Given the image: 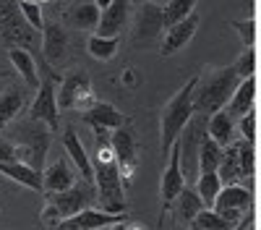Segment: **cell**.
I'll return each mask as SVG.
<instances>
[{
  "label": "cell",
  "instance_id": "cell-7",
  "mask_svg": "<svg viewBox=\"0 0 261 230\" xmlns=\"http://www.w3.org/2000/svg\"><path fill=\"white\" fill-rule=\"evenodd\" d=\"M206 136V115L193 113L188 118V123L183 125L178 141V149H180V170H183V181H196L199 175V149H201V141Z\"/></svg>",
  "mask_w": 261,
  "mask_h": 230
},
{
  "label": "cell",
  "instance_id": "cell-19",
  "mask_svg": "<svg viewBox=\"0 0 261 230\" xmlns=\"http://www.w3.org/2000/svg\"><path fill=\"white\" fill-rule=\"evenodd\" d=\"M63 149L68 155V162H73V170H79L84 181H92V160H89V152L84 149L73 123H68L63 131Z\"/></svg>",
  "mask_w": 261,
  "mask_h": 230
},
{
  "label": "cell",
  "instance_id": "cell-36",
  "mask_svg": "<svg viewBox=\"0 0 261 230\" xmlns=\"http://www.w3.org/2000/svg\"><path fill=\"white\" fill-rule=\"evenodd\" d=\"M235 129H241V136L253 144L256 141V113L248 110L246 115H241V118L235 120Z\"/></svg>",
  "mask_w": 261,
  "mask_h": 230
},
{
  "label": "cell",
  "instance_id": "cell-41",
  "mask_svg": "<svg viewBox=\"0 0 261 230\" xmlns=\"http://www.w3.org/2000/svg\"><path fill=\"white\" fill-rule=\"evenodd\" d=\"M92 3H94V6L99 8V11H105L107 6H110V3H113V0H92Z\"/></svg>",
  "mask_w": 261,
  "mask_h": 230
},
{
  "label": "cell",
  "instance_id": "cell-9",
  "mask_svg": "<svg viewBox=\"0 0 261 230\" xmlns=\"http://www.w3.org/2000/svg\"><path fill=\"white\" fill-rule=\"evenodd\" d=\"M107 144L115 155V162H118V170H120V178H123V186L128 188L134 183V175H136V162H139V139H136V131L130 125H120V129H113L107 134Z\"/></svg>",
  "mask_w": 261,
  "mask_h": 230
},
{
  "label": "cell",
  "instance_id": "cell-15",
  "mask_svg": "<svg viewBox=\"0 0 261 230\" xmlns=\"http://www.w3.org/2000/svg\"><path fill=\"white\" fill-rule=\"evenodd\" d=\"M196 29H199V13H191V16H186L183 21H178V24H172V27H167L165 29V34H162V45H160V53L167 58V55H172V53H178V50H183L188 42L193 39V34H196Z\"/></svg>",
  "mask_w": 261,
  "mask_h": 230
},
{
  "label": "cell",
  "instance_id": "cell-38",
  "mask_svg": "<svg viewBox=\"0 0 261 230\" xmlns=\"http://www.w3.org/2000/svg\"><path fill=\"white\" fill-rule=\"evenodd\" d=\"M232 29H238L241 39L246 42L248 47H253V42H256V21H253V18H246V21H232Z\"/></svg>",
  "mask_w": 261,
  "mask_h": 230
},
{
  "label": "cell",
  "instance_id": "cell-37",
  "mask_svg": "<svg viewBox=\"0 0 261 230\" xmlns=\"http://www.w3.org/2000/svg\"><path fill=\"white\" fill-rule=\"evenodd\" d=\"M235 71H238V76H241V79H246V76H253V73H256V53H253V47H248L241 58H238Z\"/></svg>",
  "mask_w": 261,
  "mask_h": 230
},
{
  "label": "cell",
  "instance_id": "cell-30",
  "mask_svg": "<svg viewBox=\"0 0 261 230\" xmlns=\"http://www.w3.org/2000/svg\"><path fill=\"white\" fill-rule=\"evenodd\" d=\"M220 188H222V181L217 173H201V175H196V194H199L201 204L212 209L217 194H220Z\"/></svg>",
  "mask_w": 261,
  "mask_h": 230
},
{
  "label": "cell",
  "instance_id": "cell-32",
  "mask_svg": "<svg viewBox=\"0 0 261 230\" xmlns=\"http://www.w3.org/2000/svg\"><path fill=\"white\" fill-rule=\"evenodd\" d=\"M196 11V0H170V3L162 8V24L165 29L183 21L186 16H191Z\"/></svg>",
  "mask_w": 261,
  "mask_h": 230
},
{
  "label": "cell",
  "instance_id": "cell-2",
  "mask_svg": "<svg viewBox=\"0 0 261 230\" xmlns=\"http://www.w3.org/2000/svg\"><path fill=\"white\" fill-rule=\"evenodd\" d=\"M241 84V76H238L235 66H225V68H214L209 73H204L201 79H196L193 87V113L199 115H212L217 110H222L230 94L235 92V87Z\"/></svg>",
  "mask_w": 261,
  "mask_h": 230
},
{
  "label": "cell",
  "instance_id": "cell-29",
  "mask_svg": "<svg viewBox=\"0 0 261 230\" xmlns=\"http://www.w3.org/2000/svg\"><path fill=\"white\" fill-rule=\"evenodd\" d=\"M118 47H120V39L118 37H99V34H92L89 42H86V50H89L92 58L97 60H110L118 55Z\"/></svg>",
  "mask_w": 261,
  "mask_h": 230
},
{
  "label": "cell",
  "instance_id": "cell-31",
  "mask_svg": "<svg viewBox=\"0 0 261 230\" xmlns=\"http://www.w3.org/2000/svg\"><path fill=\"white\" fill-rule=\"evenodd\" d=\"M21 108H24V94L11 89L6 92L3 97H0V129H6V125H11V120L21 113Z\"/></svg>",
  "mask_w": 261,
  "mask_h": 230
},
{
  "label": "cell",
  "instance_id": "cell-39",
  "mask_svg": "<svg viewBox=\"0 0 261 230\" xmlns=\"http://www.w3.org/2000/svg\"><path fill=\"white\" fill-rule=\"evenodd\" d=\"M16 144L8 139H0V162H16Z\"/></svg>",
  "mask_w": 261,
  "mask_h": 230
},
{
  "label": "cell",
  "instance_id": "cell-25",
  "mask_svg": "<svg viewBox=\"0 0 261 230\" xmlns=\"http://www.w3.org/2000/svg\"><path fill=\"white\" fill-rule=\"evenodd\" d=\"M206 136L214 139L220 146H227L235 141V118H230L225 110H217L206 115Z\"/></svg>",
  "mask_w": 261,
  "mask_h": 230
},
{
  "label": "cell",
  "instance_id": "cell-21",
  "mask_svg": "<svg viewBox=\"0 0 261 230\" xmlns=\"http://www.w3.org/2000/svg\"><path fill=\"white\" fill-rule=\"evenodd\" d=\"M253 102H256V76H246L235 87V92L230 94V99H227V105H225L222 110L230 118L238 120L241 115H246L248 110H253Z\"/></svg>",
  "mask_w": 261,
  "mask_h": 230
},
{
  "label": "cell",
  "instance_id": "cell-43",
  "mask_svg": "<svg viewBox=\"0 0 261 230\" xmlns=\"http://www.w3.org/2000/svg\"><path fill=\"white\" fill-rule=\"evenodd\" d=\"M188 227H191V230H206V227H199V225H193V222H191Z\"/></svg>",
  "mask_w": 261,
  "mask_h": 230
},
{
  "label": "cell",
  "instance_id": "cell-28",
  "mask_svg": "<svg viewBox=\"0 0 261 230\" xmlns=\"http://www.w3.org/2000/svg\"><path fill=\"white\" fill-rule=\"evenodd\" d=\"M222 149L214 139L204 136L201 141V149H199V173H217V167L222 162Z\"/></svg>",
  "mask_w": 261,
  "mask_h": 230
},
{
  "label": "cell",
  "instance_id": "cell-11",
  "mask_svg": "<svg viewBox=\"0 0 261 230\" xmlns=\"http://www.w3.org/2000/svg\"><path fill=\"white\" fill-rule=\"evenodd\" d=\"M251 204H253V196H251L248 188H243L241 183H230V186L220 188V194H217L212 209H214V212H220L230 225H238L248 215Z\"/></svg>",
  "mask_w": 261,
  "mask_h": 230
},
{
  "label": "cell",
  "instance_id": "cell-34",
  "mask_svg": "<svg viewBox=\"0 0 261 230\" xmlns=\"http://www.w3.org/2000/svg\"><path fill=\"white\" fill-rule=\"evenodd\" d=\"M18 13L34 32H42V27H45V16H42L39 3H34V0H18Z\"/></svg>",
  "mask_w": 261,
  "mask_h": 230
},
{
  "label": "cell",
  "instance_id": "cell-1",
  "mask_svg": "<svg viewBox=\"0 0 261 230\" xmlns=\"http://www.w3.org/2000/svg\"><path fill=\"white\" fill-rule=\"evenodd\" d=\"M97 134V149L92 160V181H94V191H97V201L102 212L110 215H123L125 212V186L118 170L115 155L107 144V134L105 129H94Z\"/></svg>",
  "mask_w": 261,
  "mask_h": 230
},
{
  "label": "cell",
  "instance_id": "cell-42",
  "mask_svg": "<svg viewBox=\"0 0 261 230\" xmlns=\"http://www.w3.org/2000/svg\"><path fill=\"white\" fill-rule=\"evenodd\" d=\"M130 3H136V6H141V3H151V0H130Z\"/></svg>",
  "mask_w": 261,
  "mask_h": 230
},
{
  "label": "cell",
  "instance_id": "cell-14",
  "mask_svg": "<svg viewBox=\"0 0 261 230\" xmlns=\"http://www.w3.org/2000/svg\"><path fill=\"white\" fill-rule=\"evenodd\" d=\"M167 157V167L162 173V183H160V194H162V201H165V209L172 204L183 188H186V181H183V170H180V149H178V141L170 146V152L165 155Z\"/></svg>",
  "mask_w": 261,
  "mask_h": 230
},
{
  "label": "cell",
  "instance_id": "cell-16",
  "mask_svg": "<svg viewBox=\"0 0 261 230\" xmlns=\"http://www.w3.org/2000/svg\"><path fill=\"white\" fill-rule=\"evenodd\" d=\"M73 183H76V170L68 162V157H58V160H53V165L42 167V191L58 194V191L71 188Z\"/></svg>",
  "mask_w": 261,
  "mask_h": 230
},
{
  "label": "cell",
  "instance_id": "cell-33",
  "mask_svg": "<svg viewBox=\"0 0 261 230\" xmlns=\"http://www.w3.org/2000/svg\"><path fill=\"white\" fill-rule=\"evenodd\" d=\"M193 225L206 227V230H230V227H235V225H230L220 212H214V209H209V207H204L201 212L193 217Z\"/></svg>",
  "mask_w": 261,
  "mask_h": 230
},
{
  "label": "cell",
  "instance_id": "cell-35",
  "mask_svg": "<svg viewBox=\"0 0 261 230\" xmlns=\"http://www.w3.org/2000/svg\"><path fill=\"white\" fill-rule=\"evenodd\" d=\"M235 149H238V162H241L243 178L253 175V144L243 139V141H235Z\"/></svg>",
  "mask_w": 261,
  "mask_h": 230
},
{
  "label": "cell",
  "instance_id": "cell-40",
  "mask_svg": "<svg viewBox=\"0 0 261 230\" xmlns=\"http://www.w3.org/2000/svg\"><path fill=\"white\" fill-rule=\"evenodd\" d=\"M248 227H251V217H248V215H246V217H243V220H241V222H238V225H235V227H230V230H248Z\"/></svg>",
  "mask_w": 261,
  "mask_h": 230
},
{
  "label": "cell",
  "instance_id": "cell-27",
  "mask_svg": "<svg viewBox=\"0 0 261 230\" xmlns=\"http://www.w3.org/2000/svg\"><path fill=\"white\" fill-rule=\"evenodd\" d=\"M217 175H220L222 186H230V183H238L243 178V170H241V162H238V149H235V141L227 144L222 149V162L217 167Z\"/></svg>",
  "mask_w": 261,
  "mask_h": 230
},
{
  "label": "cell",
  "instance_id": "cell-13",
  "mask_svg": "<svg viewBox=\"0 0 261 230\" xmlns=\"http://www.w3.org/2000/svg\"><path fill=\"white\" fill-rule=\"evenodd\" d=\"M123 220H125L123 215H110V212H102V209H92L89 207V209H81L79 215L58 222L53 230H102V227L118 225Z\"/></svg>",
  "mask_w": 261,
  "mask_h": 230
},
{
  "label": "cell",
  "instance_id": "cell-17",
  "mask_svg": "<svg viewBox=\"0 0 261 230\" xmlns=\"http://www.w3.org/2000/svg\"><path fill=\"white\" fill-rule=\"evenodd\" d=\"M42 58H45L47 66H55L65 58V50H68V34L60 24L50 21V24L42 27Z\"/></svg>",
  "mask_w": 261,
  "mask_h": 230
},
{
  "label": "cell",
  "instance_id": "cell-6",
  "mask_svg": "<svg viewBox=\"0 0 261 230\" xmlns=\"http://www.w3.org/2000/svg\"><path fill=\"white\" fill-rule=\"evenodd\" d=\"M0 37L8 47H37L42 37L18 13V0H0Z\"/></svg>",
  "mask_w": 261,
  "mask_h": 230
},
{
  "label": "cell",
  "instance_id": "cell-22",
  "mask_svg": "<svg viewBox=\"0 0 261 230\" xmlns=\"http://www.w3.org/2000/svg\"><path fill=\"white\" fill-rule=\"evenodd\" d=\"M167 209H172V220H175L178 227H188V225L193 222V217L204 209V204H201L199 194H196L193 188L186 186L183 191L172 199V204H170Z\"/></svg>",
  "mask_w": 261,
  "mask_h": 230
},
{
  "label": "cell",
  "instance_id": "cell-12",
  "mask_svg": "<svg viewBox=\"0 0 261 230\" xmlns=\"http://www.w3.org/2000/svg\"><path fill=\"white\" fill-rule=\"evenodd\" d=\"M165 34V24H162V8L154 3H141L136 24H134V45L139 47H149Z\"/></svg>",
  "mask_w": 261,
  "mask_h": 230
},
{
  "label": "cell",
  "instance_id": "cell-24",
  "mask_svg": "<svg viewBox=\"0 0 261 230\" xmlns=\"http://www.w3.org/2000/svg\"><path fill=\"white\" fill-rule=\"evenodd\" d=\"M0 175L27 186V188H32V191H42V173L34 170V167L27 165V162H18V160L16 162H0Z\"/></svg>",
  "mask_w": 261,
  "mask_h": 230
},
{
  "label": "cell",
  "instance_id": "cell-4",
  "mask_svg": "<svg viewBox=\"0 0 261 230\" xmlns=\"http://www.w3.org/2000/svg\"><path fill=\"white\" fill-rule=\"evenodd\" d=\"M196 79L199 76H193L183 84V89L172 97L167 105H165V110L160 115V136H162V155L170 152V146L175 144V139L180 136L183 131V125L188 123V118L193 115V105H191V97H193V87H196Z\"/></svg>",
  "mask_w": 261,
  "mask_h": 230
},
{
  "label": "cell",
  "instance_id": "cell-26",
  "mask_svg": "<svg viewBox=\"0 0 261 230\" xmlns=\"http://www.w3.org/2000/svg\"><path fill=\"white\" fill-rule=\"evenodd\" d=\"M8 58L16 66V71L21 73V79H24L32 89H37L39 87V71H37V60L32 58V53L21 50V47H8Z\"/></svg>",
  "mask_w": 261,
  "mask_h": 230
},
{
  "label": "cell",
  "instance_id": "cell-8",
  "mask_svg": "<svg viewBox=\"0 0 261 230\" xmlns=\"http://www.w3.org/2000/svg\"><path fill=\"white\" fill-rule=\"evenodd\" d=\"M39 71V87H37V97L29 108V118L32 120H39L42 125H47L50 131L58 129V97H55V84H60V76L50 71L47 63H42V68L37 66Z\"/></svg>",
  "mask_w": 261,
  "mask_h": 230
},
{
  "label": "cell",
  "instance_id": "cell-20",
  "mask_svg": "<svg viewBox=\"0 0 261 230\" xmlns=\"http://www.w3.org/2000/svg\"><path fill=\"white\" fill-rule=\"evenodd\" d=\"M128 8H130V0H113L105 11H99V24L94 32L99 37H118L128 21Z\"/></svg>",
  "mask_w": 261,
  "mask_h": 230
},
{
  "label": "cell",
  "instance_id": "cell-23",
  "mask_svg": "<svg viewBox=\"0 0 261 230\" xmlns=\"http://www.w3.org/2000/svg\"><path fill=\"white\" fill-rule=\"evenodd\" d=\"M63 18H65V24H68L71 29L92 32L99 24V8L92 3V0H81V3H76V6H71L68 11H65Z\"/></svg>",
  "mask_w": 261,
  "mask_h": 230
},
{
  "label": "cell",
  "instance_id": "cell-10",
  "mask_svg": "<svg viewBox=\"0 0 261 230\" xmlns=\"http://www.w3.org/2000/svg\"><path fill=\"white\" fill-rule=\"evenodd\" d=\"M58 110H79L84 113L94 102V87L84 71H71L68 76H60V87L55 89Z\"/></svg>",
  "mask_w": 261,
  "mask_h": 230
},
{
  "label": "cell",
  "instance_id": "cell-44",
  "mask_svg": "<svg viewBox=\"0 0 261 230\" xmlns=\"http://www.w3.org/2000/svg\"><path fill=\"white\" fill-rule=\"evenodd\" d=\"M34 3H39V0H34Z\"/></svg>",
  "mask_w": 261,
  "mask_h": 230
},
{
  "label": "cell",
  "instance_id": "cell-18",
  "mask_svg": "<svg viewBox=\"0 0 261 230\" xmlns=\"http://www.w3.org/2000/svg\"><path fill=\"white\" fill-rule=\"evenodd\" d=\"M81 118H84V123H89L92 129H105V131H113V129L125 125V115L118 108H113L110 102H97V99L81 113Z\"/></svg>",
  "mask_w": 261,
  "mask_h": 230
},
{
  "label": "cell",
  "instance_id": "cell-5",
  "mask_svg": "<svg viewBox=\"0 0 261 230\" xmlns=\"http://www.w3.org/2000/svg\"><path fill=\"white\" fill-rule=\"evenodd\" d=\"M50 129L42 125L39 120H27L24 125H18L16 131V157L18 162H27L32 165L34 170L42 173V162L47 157V149H50Z\"/></svg>",
  "mask_w": 261,
  "mask_h": 230
},
{
  "label": "cell",
  "instance_id": "cell-3",
  "mask_svg": "<svg viewBox=\"0 0 261 230\" xmlns=\"http://www.w3.org/2000/svg\"><path fill=\"white\" fill-rule=\"evenodd\" d=\"M94 199H97L94 183L81 178V181H76L71 188H65V191L47 194V207L42 209V222H45L47 230H53L58 222L79 215L81 209H89V207L94 204Z\"/></svg>",
  "mask_w": 261,
  "mask_h": 230
}]
</instances>
